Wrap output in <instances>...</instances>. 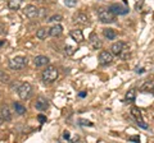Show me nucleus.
Here are the masks:
<instances>
[{"label": "nucleus", "instance_id": "obj_28", "mask_svg": "<svg viewBox=\"0 0 154 143\" xmlns=\"http://www.w3.org/2000/svg\"><path fill=\"white\" fill-rule=\"evenodd\" d=\"M37 119L40 120V123H44V121H46V118L44 116V115H38L37 116Z\"/></svg>", "mask_w": 154, "mask_h": 143}, {"label": "nucleus", "instance_id": "obj_25", "mask_svg": "<svg viewBox=\"0 0 154 143\" xmlns=\"http://www.w3.org/2000/svg\"><path fill=\"white\" fill-rule=\"evenodd\" d=\"M5 30H7V28H5V25H4V23H3L2 21H0V35L5 33Z\"/></svg>", "mask_w": 154, "mask_h": 143}, {"label": "nucleus", "instance_id": "obj_2", "mask_svg": "<svg viewBox=\"0 0 154 143\" xmlns=\"http://www.w3.org/2000/svg\"><path fill=\"white\" fill-rule=\"evenodd\" d=\"M98 17L103 23H113L116 22V14L108 8H100L98 10Z\"/></svg>", "mask_w": 154, "mask_h": 143}, {"label": "nucleus", "instance_id": "obj_6", "mask_svg": "<svg viewBox=\"0 0 154 143\" xmlns=\"http://www.w3.org/2000/svg\"><path fill=\"white\" fill-rule=\"evenodd\" d=\"M25 16L27 18H30V19H33V18H36L38 16V9L35 5L30 4V5H27L25 8Z\"/></svg>", "mask_w": 154, "mask_h": 143}, {"label": "nucleus", "instance_id": "obj_18", "mask_svg": "<svg viewBox=\"0 0 154 143\" xmlns=\"http://www.w3.org/2000/svg\"><path fill=\"white\" fill-rule=\"evenodd\" d=\"M141 92H154V83L152 82H145L140 88Z\"/></svg>", "mask_w": 154, "mask_h": 143}, {"label": "nucleus", "instance_id": "obj_21", "mask_svg": "<svg viewBox=\"0 0 154 143\" xmlns=\"http://www.w3.org/2000/svg\"><path fill=\"white\" fill-rule=\"evenodd\" d=\"M77 3H79V0H64V4L69 8H75L77 5Z\"/></svg>", "mask_w": 154, "mask_h": 143}, {"label": "nucleus", "instance_id": "obj_15", "mask_svg": "<svg viewBox=\"0 0 154 143\" xmlns=\"http://www.w3.org/2000/svg\"><path fill=\"white\" fill-rule=\"evenodd\" d=\"M22 5V0H9L8 1V8L11 10H18Z\"/></svg>", "mask_w": 154, "mask_h": 143}, {"label": "nucleus", "instance_id": "obj_19", "mask_svg": "<svg viewBox=\"0 0 154 143\" xmlns=\"http://www.w3.org/2000/svg\"><path fill=\"white\" fill-rule=\"evenodd\" d=\"M14 110H16V112L18 114V115H23V114L26 112V107L23 106L22 104H19V102H14Z\"/></svg>", "mask_w": 154, "mask_h": 143}, {"label": "nucleus", "instance_id": "obj_22", "mask_svg": "<svg viewBox=\"0 0 154 143\" xmlns=\"http://www.w3.org/2000/svg\"><path fill=\"white\" fill-rule=\"evenodd\" d=\"M49 21L50 22H60L62 21V16H60V14H55V16H53Z\"/></svg>", "mask_w": 154, "mask_h": 143}, {"label": "nucleus", "instance_id": "obj_4", "mask_svg": "<svg viewBox=\"0 0 154 143\" xmlns=\"http://www.w3.org/2000/svg\"><path fill=\"white\" fill-rule=\"evenodd\" d=\"M31 93H32V86L28 82H25V83H22L21 86H19L18 95H19V97H21L22 100H27L28 97L31 96Z\"/></svg>", "mask_w": 154, "mask_h": 143}, {"label": "nucleus", "instance_id": "obj_1", "mask_svg": "<svg viewBox=\"0 0 154 143\" xmlns=\"http://www.w3.org/2000/svg\"><path fill=\"white\" fill-rule=\"evenodd\" d=\"M58 77H59V72L53 65L46 66L45 70H42V80H44V82L53 83L54 80H57Z\"/></svg>", "mask_w": 154, "mask_h": 143}, {"label": "nucleus", "instance_id": "obj_16", "mask_svg": "<svg viewBox=\"0 0 154 143\" xmlns=\"http://www.w3.org/2000/svg\"><path fill=\"white\" fill-rule=\"evenodd\" d=\"M0 115L4 119V121H11L12 120V111L9 110V107H3Z\"/></svg>", "mask_w": 154, "mask_h": 143}, {"label": "nucleus", "instance_id": "obj_26", "mask_svg": "<svg viewBox=\"0 0 154 143\" xmlns=\"http://www.w3.org/2000/svg\"><path fill=\"white\" fill-rule=\"evenodd\" d=\"M137 124H139V125H140L141 128H145V129H146V128H148V125H146V124H145V123H144V121L141 120V119H140V118H137Z\"/></svg>", "mask_w": 154, "mask_h": 143}, {"label": "nucleus", "instance_id": "obj_17", "mask_svg": "<svg viewBox=\"0 0 154 143\" xmlns=\"http://www.w3.org/2000/svg\"><path fill=\"white\" fill-rule=\"evenodd\" d=\"M103 35L107 37L108 40H114L116 37H117V32H116L114 30H112V28H105V30L103 31Z\"/></svg>", "mask_w": 154, "mask_h": 143}, {"label": "nucleus", "instance_id": "obj_10", "mask_svg": "<svg viewBox=\"0 0 154 143\" xmlns=\"http://www.w3.org/2000/svg\"><path fill=\"white\" fill-rule=\"evenodd\" d=\"M123 47H125L123 42H121V41L114 42V44L112 45V47H110V52H112L113 55H121L122 51H123Z\"/></svg>", "mask_w": 154, "mask_h": 143}, {"label": "nucleus", "instance_id": "obj_7", "mask_svg": "<svg viewBox=\"0 0 154 143\" xmlns=\"http://www.w3.org/2000/svg\"><path fill=\"white\" fill-rule=\"evenodd\" d=\"M109 9L114 14H117V16H123V14H127L128 13V8L121 5V4H113V5H110Z\"/></svg>", "mask_w": 154, "mask_h": 143}, {"label": "nucleus", "instance_id": "obj_24", "mask_svg": "<svg viewBox=\"0 0 154 143\" xmlns=\"http://www.w3.org/2000/svg\"><path fill=\"white\" fill-rule=\"evenodd\" d=\"M132 115L136 116V119L140 118V110H139V109H136V107H132Z\"/></svg>", "mask_w": 154, "mask_h": 143}, {"label": "nucleus", "instance_id": "obj_27", "mask_svg": "<svg viewBox=\"0 0 154 143\" xmlns=\"http://www.w3.org/2000/svg\"><path fill=\"white\" fill-rule=\"evenodd\" d=\"M128 141H131V142H139V141H140V137H139V136L130 137V138H128Z\"/></svg>", "mask_w": 154, "mask_h": 143}, {"label": "nucleus", "instance_id": "obj_9", "mask_svg": "<svg viewBox=\"0 0 154 143\" xmlns=\"http://www.w3.org/2000/svg\"><path fill=\"white\" fill-rule=\"evenodd\" d=\"M35 107L37 109L38 111H45L48 107H49V101L44 97H38L36 100V104H35Z\"/></svg>", "mask_w": 154, "mask_h": 143}, {"label": "nucleus", "instance_id": "obj_31", "mask_svg": "<svg viewBox=\"0 0 154 143\" xmlns=\"http://www.w3.org/2000/svg\"><path fill=\"white\" fill-rule=\"evenodd\" d=\"M0 96H2V95H0Z\"/></svg>", "mask_w": 154, "mask_h": 143}, {"label": "nucleus", "instance_id": "obj_5", "mask_svg": "<svg viewBox=\"0 0 154 143\" xmlns=\"http://www.w3.org/2000/svg\"><path fill=\"white\" fill-rule=\"evenodd\" d=\"M112 60H113V54L110 51H102L99 54V63L102 64V65H108L112 63Z\"/></svg>", "mask_w": 154, "mask_h": 143}, {"label": "nucleus", "instance_id": "obj_3", "mask_svg": "<svg viewBox=\"0 0 154 143\" xmlns=\"http://www.w3.org/2000/svg\"><path fill=\"white\" fill-rule=\"evenodd\" d=\"M26 65H27V58H25V56H16V58L9 60V68L13 70L23 69Z\"/></svg>", "mask_w": 154, "mask_h": 143}, {"label": "nucleus", "instance_id": "obj_23", "mask_svg": "<svg viewBox=\"0 0 154 143\" xmlns=\"http://www.w3.org/2000/svg\"><path fill=\"white\" fill-rule=\"evenodd\" d=\"M73 52H75V47H72V46H66V54L72 55Z\"/></svg>", "mask_w": 154, "mask_h": 143}, {"label": "nucleus", "instance_id": "obj_14", "mask_svg": "<svg viewBox=\"0 0 154 143\" xmlns=\"http://www.w3.org/2000/svg\"><path fill=\"white\" fill-rule=\"evenodd\" d=\"M48 36H49V28L41 27V28H38L37 32H36V37L38 40H45Z\"/></svg>", "mask_w": 154, "mask_h": 143}, {"label": "nucleus", "instance_id": "obj_11", "mask_svg": "<svg viewBox=\"0 0 154 143\" xmlns=\"http://www.w3.org/2000/svg\"><path fill=\"white\" fill-rule=\"evenodd\" d=\"M69 36H71V39L76 41V42H82L84 41V33L81 30H72L69 32Z\"/></svg>", "mask_w": 154, "mask_h": 143}, {"label": "nucleus", "instance_id": "obj_8", "mask_svg": "<svg viewBox=\"0 0 154 143\" xmlns=\"http://www.w3.org/2000/svg\"><path fill=\"white\" fill-rule=\"evenodd\" d=\"M73 22L75 23H77V25H89V22H90V19H89V17L86 16L85 13H77L76 16L73 17Z\"/></svg>", "mask_w": 154, "mask_h": 143}, {"label": "nucleus", "instance_id": "obj_13", "mask_svg": "<svg viewBox=\"0 0 154 143\" xmlns=\"http://www.w3.org/2000/svg\"><path fill=\"white\" fill-rule=\"evenodd\" d=\"M63 32V28H62L60 25H54L51 28H49V35L51 37H59Z\"/></svg>", "mask_w": 154, "mask_h": 143}, {"label": "nucleus", "instance_id": "obj_30", "mask_svg": "<svg viewBox=\"0 0 154 143\" xmlns=\"http://www.w3.org/2000/svg\"><path fill=\"white\" fill-rule=\"evenodd\" d=\"M3 44H4V42H3V41H0V46H2Z\"/></svg>", "mask_w": 154, "mask_h": 143}, {"label": "nucleus", "instance_id": "obj_29", "mask_svg": "<svg viewBox=\"0 0 154 143\" xmlns=\"http://www.w3.org/2000/svg\"><path fill=\"white\" fill-rule=\"evenodd\" d=\"M3 123H4V119L2 118V115H0V127H2V125H3Z\"/></svg>", "mask_w": 154, "mask_h": 143}, {"label": "nucleus", "instance_id": "obj_12", "mask_svg": "<svg viewBox=\"0 0 154 143\" xmlns=\"http://www.w3.org/2000/svg\"><path fill=\"white\" fill-rule=\"evenodd\" d=\"M33 63H35L36 66H45V65L49 64V58H48V56H44V55H38L35 58Z\"/></svg>", "mask_w": 154, "mask_h": 143}, {"label": "nucleus", "instance_id": "obj_20", "mask_svg": "<svg viewBox=\"0 0 154 143\" xmlns=\"http://www.w3.org/2000/svg\"><path fill=\"white\" fill-rule=\"evenodd\" d=\"M125 98H126V101H128V102L135 101V98H136V91H135V89H130V91L126 93Z\"/></svg>", "mask_w": 154, "mask_h": 143}]
</instances>
